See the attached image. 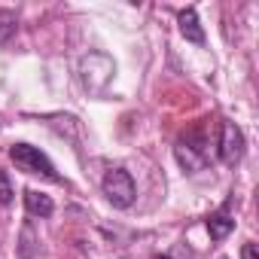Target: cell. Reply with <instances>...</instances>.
I'll list each match as a JSON object with an SVG mask.
<instances>
[{
    "label": "cell",
    "mask_w": 259,
    "mask_h": 259,
    "mask_svg": "<svg viewBox=\"0 0 259 259\" xmlns=\"http://www.w3.org/2000/svg\"><path fill=\"white\" fill-rule=\"evenodd\" d=\"M13 180H10V174L4 171V168H0V204H10L13 201Z\"/></svg>",
    "instance_id": "cell-9"
},
{
    "label": "cell",
    "mask_w": 259,
    "mask_h": 259,
    "mask_svg": "<svg viewBox=\"0 0 259 259\" xmlns=\"http://www.w3.org/2000/svg\"><path fill=\"white\" fill-rule=\"evenodd\" d=\"M101 189L107 195V201L116 207V210H128L138 198V186H135V177L128 174L125 168H110L101 180Z\"/></svg>",
    "instance_id": "cell-2"
},
{
    "label": "cell",
    "mask_w": 259,
    "mask_h": 259,
    "mask_svg": "<svg viewBox=\"0 0 259 259\" xmlns=\"http://www.w3.org/2000/svg\"><path fill=\"white\" fill-rule=\"evenodd\" d=\"M232 229H235V217L229 213V204L220 207V210H213V213L207 217V232H210L213 241H226V238L232 235Z\"/></svg>",
    "instance_id": "cell-6"
},
{
    "label": "cell",
    "mask_w": 259,
    "mask_h": 259,
    "mask_svg": "<svg viewBox=\"0 0 259 259\" xmlns=\"http://www.w3.org/2000/svg\"><path fill=\"white\" fill-rule=\"evenodd\" d=\"M241 256H244V259H259L256 244H253V241H247V244H244V250H241Z\"/></svg>",
    "instance_id": "cell-11"
},
{
    "label": "cell",
    "mask_w": 259,
    "mask_h": 259,
    "mask_svg": "<svg viewBox=\"0 0 259 259\" xmlns=\"http://www.w3.org/2000/svg\"><path fill=\"white\" fill-rule=\"evenodd\" d=\"M113 73H116V64H113V58L104 55V52H89V55L79 61V79H82V85H85L89 92H101V89L113 79Z\"/></svg>",
    "instance_id": "cell-4"
},
{
    "label": "cell",
    "mask_w": 259,
    "mask_h": 259,
    "mask_svg": "<svg viewBox=\"0 0 259 259\" xmlns=\"http://www.w3.org/2000/svg\"><path fill=\"white\" fill-rule=\"evenodd\" d=\"M244 147H247L244 132H241V128H238L232 119H223V122H220V141H217L220 162L229 165V168H235V165L244 159Z\"/></svg>",
    "instance_id": "cell-5"
},
{
    "label": "cell",
    "mask_w": 259,
    "mask_h": 259,
    "mask_svg": "<svg viewBox=\"0 0 259 259\" xmlns=\"http://www.w3.org/2000/svg\"><path fill=\"white\" fill-rule=\"evenodd\" d=\"M34 256V229L25 226L22 229V259H31Z\"/></svg>",
    "instance_id": "cell-10"
},
{
    "label": "cell",
    "mask_w": 259,
    "mask_h": 259,
    "mask_svg": "<svg viewBox=\"0 0 259 259\" xmlns=\"http://www.w3.org/2000/svg\"><path fill=\"white\" fill-rule=\"evenodd\" d=\"M159 259H171V256H159Z\"/></svg>",
    "instance_id": "cell-12"
},
{
    "label": "cell",
    "mask_w": 259,
    "mask_h": 259,
    "mask_svg": "<svg viewBox=\"0 0 259 259\" xmlns=\"http://www.w3.org/2000/svg\"><path fill=\"white\" fill-rule=\"evenodd\" d=\"M25 210H28L31 217H52L55 204H52L49 195H43V192H37V189H28V192H25Z\"/></svg>",
    "instance_id": "cell-8"
},
{
    "label": "cell",
    "mask_w": 259,
    "mask_h": 259,
    "mask_svg": "<svg viewBox=\"0 0 259 259\" xmlns=\"http://www.w3.org/2000/svg\"><path fill=\"white\" fill-rule=\"evenodd\" d=\"M10 159L16 162V168H22L28 174H40L46 180H61L58 171H55V165H52V159L43 150L31 147V144H13L10 147Z\"/></svg>",
    "instance_id": "cell-3"
},
{
    "label": "cell",
    "mask_w": 259,
    "mask_h": 259,
    "mask_svg": "<svg viewBox=\"0 0 259 259\" xmlns=\"http://www.w3.org/2000/svg\"><path fill=\"white\" fill-rule=\"evenodd\" d=\"M177 22H180V34H183L189 43H195V46L204 43V31H201V25H198V13H195L192 7L180 10V13H177Z\"/></svg>",
    "instance_id": "cell-7"
},
{
    "label": "cell",
    "mask_w": 259,
    "mask_h": 259,
    "mask_svg": "<svg viewBox=\"0 0 259 259\" xmlns=\"http://www.w3.org/2000/svg\"><path fill=\"white\" fill-rule=\"evenodd\" d=\"M174 156H177L180 168L189 171V174L207 168V162H210V150H207V138H204L201 128H192V132L180 135V141H177V147H174Z\"/></svg>",
    "instance_id": "cell-1"
}]
</instances>
